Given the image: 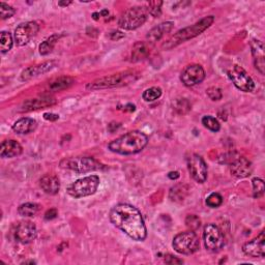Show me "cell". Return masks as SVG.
I'll use <instances>...</instances> for the list:
<instances>
[{
  "mask_svg": "<svg viewBox=\"0 0 265 265\" xmlns=\"http://www.w3.org/2000/svg\"><path fill=\"white\" fill-rule=\"evenodd\" d=\"M148 143V137L139 131L129 132L109 143L112 153L122 156L135 155L142 151Z\"/></svg>",
  "mask_w": 265,
  "mask_h": 265,
  "instance_id": "2",
  "label": "cell"
},
{
  "mask_svg": "<svg viewBox=\"0 0 265 265\" xmlns=\"http://www.w3.org/2000/svg\"><path fill=\"white\" fill-rule=\"evenodd\" d=\"M138 79V73L134 71H127L118 74H114L106 77L99 78L90 82L86 86L88 90H98L107 89V88H114L128 85Z\"/></svg>",
  "mask_w": 265,
  "mask_h": 265,
  "instance_id": "4",
  "label": "cell"
},
{
  "mask_svg": "<svg viewBox=\"0 0 265 265\" xmlns=\"http://www.w3.org/2000/svg\"><path fill=\"white\" fill-rule=\"evenodd\" d=\"M223 204V197L219 193H211L206 198V205L211 208H218Z\"/></svg>",
  "mask_w": 265,
  "mask_h": 265,
  "instance_id": "32",
  "label": "cell"
},
{
  "mask_svg": "<svg viewBox=\"0 0 265 265\" xmlns=\"http://www.w3.org/2000/svg\"><path fill=\"white\" fill-rule=\"evenodd\" d=\"M172 246L174 250L181 255H192L199 250L200 243L194 231L178 233L173 238Z\"/></svg>",
  "mask_w": 265,
  "mask_h": 265,
  "instance_id": "8",
  "label": "cell"
},
{
  "mask_svg": "<svg viewBox=\"0 0 265 265\" xmlns=\"http://www.w3.org/2000/svg\"><path fill=\"white\" fill-rule=\"evenodd\" d=\"M37 127V122L29 117H23L12 124V131L17 134L24 135L33 132Z\"/></svg>",
  "mask_w": 265,
  "mask_h": 265,
  "instance_id": "23",
  "label": "cell"
},
{
  "mask_svg": "<svg viewBox=\"0 0 265 265\" xmlns=\"http://www.w3.org/2000/svg\"><path fill=\"white\" fill-rule=\"evenodd\" d=\"M100 17H102V16H100V12H93V14H92V18L94 20H98Z\"/></svg>",
  "mask_w": 265,
  "mask_h": 265,
  "instance_id": "45",
  "label": "cell"
},
{
  "mask_svg": "<svg viewBox=\"0 0 265 265\" xmlns=\"http://www.w3.org/2000/svg\"><path fill=\"white\" fill-rule=\"evenodd\" d=\"M14 45V39L9 32L2 31L0 34V50L2 53L8 52Z\"/></svg>",
  "mask_w": 265,
  "mask_h": 265,
  "instance_id": "29",
  "label": "cell"
},
{
  "mask_svg": "<svg viewBox=\"0 0 265 265\" xmlns=\"http://www.w3.org/2000/svg\"><path fill=\"white\" fill-rule=\"evenodd\" d=\"M108 15H109V11H108L107 9H103L102 11H100V16L106 17V16H108Z\"/></svg>",
  "mask_w": 265,
  "mask_h": 265,
  "instance_id": "46",
  "label": "cell"
},
{
  "mask_svg": "<svg viewBox=\"0 0 265 265\" xmlns=\"http://www.w3.org/2000/svg\"><path fill=\"white\" fill-rule=\"evenodd\" d=\"M44 118L49 121H56L59 119V116L57 114H54V113H45Z\"/></svg>",
  "mask_w": 265,
  "mask_h": 265,
  "instance_id": "41",
  "label": "cell"
},
{
  "mask_svg": "<svg viewBox=\"0 0 265 265\" xmlns=\"http://www.w3.org/2000/svg\"><path fill=\"white\" fill-rule=\"evenodd\" d=\"M173 26H174L173 22H170V21L163 22V23L157 25L156 27H154L147 33L146 40L150 44H155V43L159 42L161 39H163V37L165 36L166 34H168L173 29Z\"/></svg>",
  "mask_w": 265,
  "mask_h": 265,
  "instance_id": "20",
  "label": "cell"
},
{
  "mask_svg": "<svg viewBox=\"0 0 265 265\" xmlns=\"http://www.w3.org/2000/svg\"><path fill=\"white\" fill-rule=\"evenodd\" d=\"M58 216V211L55 208H51V209H48L45 213V220L47 221H51L54 220L55 218H57Z\"/></svg>",
  "mask_w": 265,
  "mask_h": 265,
  "instance_id": "40",
  "label": "cell"
},
{
  "mask_svg": "<svg viewBox=\"0 0 265 265\" xmlns=\"http://www.w3.org/2000/svg\"><path fill=\"white\" fill-rule=\"evenodd\" d=\"M111 40L113 41H118L120 39H122V37H124V33H122L121 31H114V32H112L111 35Z\"/></svg>",
  "mask_w": 265,
  "mask_h": 265,
  "instance_id": "42",
  "label": "cell"
},
{
  "mask_svg": "<svg viewBox=\"0 0 265 265\" xmlns=\"http://www.w3.org/2000/svg\"><path fill=\"white\" fill-rule=\"evenodd\" d=\"M23 153L22 145L16 140H5L0 146V157L3 159H11L20 156Z\"/></svg>",
  "mask_w": 265,
  "mask_h": 265,
  "instance_id": "21",
  "label": "cell"
},
{
  "mask_svg": "<svg viewBox=\"0 0 265 265\" xmlns=\"http://www.w3.org/2000/svg\"><path fill=\"white\" fill-rule=\"evenodd\" d=\"M110 221L133 241L143 242L147 236V229L141 212L131 204L120 203L110 211Z\"/></svg>",
  "mask_w": 265,
  "mask_h": 265,
  "instance_id": "1",
  "label": "cell"
},
{
  "mask_svg": "<svg viewBox=\"0 0 265 265\" xmlns=\"http://www.w3.org/2000/svg\"><path fill=\"white\" fill-rule=\"evenodd\" d=\"M75 83V80L69 76H64V77H59L53 80L49 84V89L51 91H61L70 88Z\"/></svg>",
  "mask_w": 265,
  "mask_h": 265,
  "instance_id": "25",
  "label": "cell"
},
{
  "mask_svg": "<svg viewBox=\"0 0 265 265\" xmlns=\"http://www.w3.org/2000/svg\"><path fill=\"white\" fill-rule=\"evenodd\" d=\"M206 94L211 100H220L223 97L222 90L219 87H214V86L208 88L206 90Z\"/></svg>",
  "mask_w": 265,
  "mask_h": 265,
  "instance_id": "38",
  "label": "cell"
},
{
  "mask_svg": "<svg viewBox=\"0 0 265 265\" xmlns=\"http://www.w3.org/2000/svg\"><path fill=\"white\" fill-rule=\"evenodd\" d=\"M162 5H163L162 1H150L147 7L148 14L155 18L160 17L162 14Z\"/></svg>",
  "mask_w": 265,
  "mask_h": 265,
  "instance_id": "37",
  "label": "cell"
},
{
  "mask_svg": "<svg viewBox=\"0 0 265 265\" xmlns=\"http://www.w3.org/2000/svg\"><path fill=\"white\" fill-rule=\"evenodd\" d=\"M56 98L51 95H43L40 97L25 100L20 107V112H31L43 108L51 107L56 104Z\"/></svg>",
  "mask_w": 265,
  "mask_h": 265,
  "instance_id": "16",
  "label": "cell"
},
{
  "mask_svg": "<svg viewBox=\"0 0 265 265\" xmlns=\"http://www.w3.org/2000/svg\"><path fill=\"white\" fill-rule=\"evenodd\" d=\"M40 31V25L35 21H29L20 24L15 29L14 40L18 46H24L30 42L33 36Z\"/></svg>",
  "mask_w": 265,
  "mask_h": 265,
  "instance_id": "12",
  "label": "cell"
},
{
  "mask_svg": "<svg viewBox=\"0 0 265 265\" xmlns=\"http://www.w3.org/2000/svg\"><path fill=\"white\" fill-rule=\"evenodd\" d=\"M72 3V1H60L58 4L60 5V6H68V5H70Z\"/></svg>",
  "mask_w": 265,
  "mask_h": 265,
  "instance_id": "44",
  "label": "cell"
},
{
  "mask_svg": "<svg viewBox=\"0 0 265 265\" xmlns=\"http://www.w3.org/2000/svg\"><path fill=\"white\" fill-rule=\"evenodd\" d=\"M36 234V226L29 221H23L19 223L15 232L16 239L23 245L30 244L32 241H34Z\"/></svg>",
  "mask_w": 265,
  "mask_h": 265,
  "instance_id": "14",
  "label": "cell"
},
{
  "mask_svg": "<svg viewBox=\"0 0 265 265\" xmlns=\"http://www.w3.org/2000/svg\"><path fill=\"white\" fill-rule=\"evenodd\" d=\"M40 209V205L36 203H24L19 206L18 212L20 216L25 217V218H30L34 217Z\"/></svg>",
  "mask_w": 265,
  "mask_h": 265,
  "instance_id": "27",
  "label": "cell"
},
{
  "mask_svg": "<svg viewBox=\"0 0 265 265\" xmlns=\"http://www.w3.org/2000/svg\"><path fill=\"white\" fill-rule=\"evenodd\" d=\"M165 262L167 264H182L183 260L179 259L177 257H175V256H173L171 254H167V255H165Z\"/></svg>",
  "mask_w": 265,
  "mask_h": 265,
  "instance_id": "39",
  "label": "cell"
},
{
  "mask_svg": "<svg viewBox=\"0 0 265 265\" xmlns=\"http://www.w3.org/2000/svg\"><path fill=\"white\" fill-rule=\"evenodd\" d=\"M15 14H16V9L14 7L4 2L0 3V17H1L2 20L8 19L14 16Z\"/></svg>",
  "mask_w": 265,
  "mask_h": 265,
  "instance_id": "36",
  "label": "cell"
},
{
  "mask_svg": "<svg viewBox=\"0 0 265 265\" xmlns=\"http://www.w3.org/2000/svg\"><path fill=\"white\" fill-rule=\"evenodd\" d=\"M205 79V71L200 65H190L181 72L180 80L186 87H193Z\"/></svg>",
  "mask_w": 265,
  "mask_h": 265,
  "instance_id": "13",
  "label": "cell"
},
{
  "mask_svg": "<svg viewBox=\"0 0 265 265\" xmlns=\"http://www.w3.org/2000/svg\"><path fill=\"white\" fill-rule=\"evenodd\" d=\"M149 55V47L144 42H137L132 49V61L138 62L147 58Z\"/></svg>",
  "mask_w": 265,
  "mask_h": 265,
  "instance_id": "24",
  "label": "cell"
},
{
  "mask_svg": "<svg viewBox=\"0 0 265 265\" xmlns=\"http://www.w3.org/2000/svg\"><path fill=\"white\" fill-rule=\"evenodd\" d=\"M42 190L48 195H56L60 190V181L57 176L53 174H46L40 180Z\"/></svg>",
  "mask_w": 265,
  "mask_h": 265,
  "instance_id": "22",
  "label": "cell"
},
{
  "mask_svg": "<svg viewBox=\"0 0 265 265\" xmlns=\"http://www.w3.org/2000/svg\"><path fill=\"white\" fill-rule=\"evenodd\" d=\"M187 169L194 180L203 183L207 179V165L201 156L193 154L187 159Z\"/></svg>",
  "mask_w": 265,
  "mask_h": 265,
  "instance_id": "11",
  "label": "cell"
},
{
  "mask_svg": "<svg viewBox=\"0 0 265 265\" xmlns=\"http://www.w3.org/2000/svg\"><path fill=\"white\" fill-rule=\"evenodd\" d=\"M252 184H253V196L254 198H260L264 194V181L261 178L255 177L252 180Z\"/></svg>",
  "mask_w": 265,
  "mask_h": 265,
  "instance_id": "34",
  "label": "cell"
},
{
  "mask_svg": "<svg viewBox=\"0 0 265 265\" xmlns=\"http://www.w3.org/2000/svg\"><path fill=\"white\" fill-rule=\"evenodd\" d=\"M179 172H177V171H173V172H170L169 174H168V177L170 178V179H172V180H175V179H177V178H179Z\"/></svg>",
  "mask_w": 265,
  "mask_h": 265,
  "instance_id": "43",
  "label": "cell"
},
{
  "mask_svg": "<svg viewBox=\"0 0 265 265\" xmlns=\"http://www.w3.org/2000/svg\"><path fill=\"white\" fill-rule=\"evenodd\" d=\"M173 109L179 115H184L191 110V104L186 98H176L173 102Z\"/></svg>",
  "mask_w": 265,
  "mask_h": 265,
  "instance_id": "28",
  "label": "cell"
},
{
  "mask_svg": "<svg viewBox=\"0 0 265 265\" xmlns=\"http://www.w3.org/2000/svg\"><path fill=\"white\" fill-rule=\"evenodd\" d=\"M213 22V16H207L203 19H201L197 23L191 25V26L180 29L175 34H173L167 42L162 45V48L164 50H171L186 41H190L194 39V37L200 35L202 32H204L206 29H208Z\"/></svg>",
  "mask_w": 265,
  "mask_h": 265,
  "instance_id": "3",
  "label": "cell"
},
{
  "mask_svg": "<svg viewBox=\"0 0 265 265\" xmlns=\"http://www.w3.org/2000/svg\"><path fill=\"white\" fill-rule=\"evenodd\" d=\"M99 185L97 175H89L84 178L76 180L68 186V194L73 198H83L93 195Z\"/></svg>",
  "mask_w": 265,
  "mask_h": 265,
  "instance_id": "7",
  "label": "cell"
},
{
  "mask_svg": "<svg viewBox=\"0 0 265 265\" xmlns=\"http://www.w3.org/2000/svg\"><path fill=\"white\" fill-rule=\"evenodd\" d=\"M186 195V190H184L182 185H176L171 188L170 191V199L172 201H180Z\"/></svg>",
  "mask_w": 265,
  "mask_h": 265,
  "instance_id": "33",
  "label": "cell"
},
{
  "mask_svg": "<svg viewBox=\"0 0 265 265\" xmlns=\"http://www.w3.org/2000/svg\"><path fill=\"white\" fill-rule=\"evenodd\" d=\"M185 225L191 231L196 232L200 228L201 221L196 214H190V216H187L185 219Z\"/></svg>",
  "mask_w": 265,
  "mask_h": 265,
  "instance_id": "35",
  "label": "cell"
},
{
  "mask_svg": "<svg viewBox=\"0 0 265 265\" xmlns=\"http://www.w3.org/2000/svg\"><path fill=\"white\" fill-rule=\"evenodd\" d=\"M228 77L237 89L244 92H251L255 89V83L249 74L239 66H233L228 71Z\"/></svg>",
  "mask_w": 265,
  "mask_h": 265,
  "instance_id": "10",
  "label": "cell"
},
{
  "mask_svg": "<svg viewBox=\"0 0 265 265\" xmlns=\"http://www.w3.org/2000/svg\"><path fill=\"white\" fill-rule=\"evenodd\" d=\"M161 95H162V89L160 87H151L143 92L142 97L145 102H154V100L160 98Z\"/></svg>",
  "mask_w": 265,
  "mask_h": 265,
  "instance_id": "31",
  "label": "cell"
},
{
  "mask_svg": "<svg viewBox=\"0 0 265 265\" xmlns=\"http://www.w3.org/2000/svg\"><path fill=\"white\" fill-rule=\"evenodd\" d=\"M60 167L75 171L79 174L104 169L102 164L90 157H76L65 159L60 162Z\"/></svg>",
  "mask_w": 265,
  "mask_h": 265,
  "instance_id": "5",
  "label": "cell"
},
{
  "mask_svg": "<svg viewBox=\"0 0 265 265\" xmlns=\"http://www.w3.org/2000/svg\"><path fill=\"white\" fill-rule=\"evenodd\" d=\"M203 242L207 251L216 253L224 248L225 237L222 230L217 225L207 224L204 227Z\"/></svg>",
  "mask_w": 265,
  "mask_h": 265,
  "instance_id": "9",
  "label": "cell"
},
{
  "mask_svg": "<svg viewBox=\"0 0 265 265\" xmlns=\"http://www.w3.org/2000/svg\"><path fill=\"white\" fill-rule=\"evenodd\" d=\"M230 171L237 178H246L253 172V165L245 157H237L230 163Z\"/></svg>",
  "mask_w": 265,
  "mask_h": 265,
  "instance_id": "17",
  "label": "cell"
},
{
  "mask_svg": "<svg viewBox=\"0 0 265 265\" xmlns=\"http://www.w3.org/2000/svg\"><path fill=\"white\" fill-rule=\"evenodd\" d=\"M55 66H56V62L51 60V61H46L42 65L29 67L22 72L21 80L22 81H29L32 78L37 77V76L43 75L49 71H51Z\"/></svg>",
  "mask_w": 265,
  "mask_h": 265,
  "instance_id": "18",
  "label": "cell"
},
{
  "mask_svg": "<svg viewBox=\"0 0 265 265\" xmlns=\"http://www.w3.org/2000/svg\"><path fill=\"white\" fill-rule=\"evenodd\" d=\"M202 124H203L207 130L214 133H217L221 130V124L218 121V119L210 115H206L202 118Z\"/></svg>",
  "mask_w": 265,
  "mask_h": 265,
  "instance_id": "30",
  "label": "cell"
},
{
  "mask_svg": "<svg viewBox=\"0 0 265 265\" xmlns=\"http://www.w3.org/2000/svg\"><path fill=\"white\" fill-rule=\"evenodd\" d=\"M60 34H53L50 37H48V39L46 41H44L41 45H40V54L45 56V55H48L51 53L53 51V49L55 47V45L57 44V42L59 41L60 39Z\"/></svg>",
  "mask_w": 265,
  "mask_h": 265,
  "instance_id": "26",
  "label": "cell"
},
{
  "mask_svg": "<svg viewBox=\"0 0 265 265\" xmlns=\"http://www.w3.org/2000/svg\"><path fill=\"white\" fill-rule=\"evenodd\" d=\"M148 10L145 6H134L123 12L118 25L124 30H135L146 22Z\"/></svg>",
  "mask_w": 265,
  "mask_h": 265,
  "instance_id": "6",
  "label": "cell"
},
{
  "mask_svg": "<svg viewBox=\"0 0 265 265\" xmlns=\"http://www.w3.org/2000/svg\"><path fill=\"white\" fill-rule=\"evenodd\" d=\"M251 49H252V55H253V58H254V66H255L256 70L261 75H264L265 61H264V45H263V43L258 41V40H252Z\"/></svg>",
  "mask_w": 265,
  "mask_h": 265,
  "instance_id": "19",
  "label": "cell"
},
{
  "mask_svg": "<svg viewBox=\"0 0 265 265\" xmlns=\"http://www.w3.org/2000/svg\"><path fill=\"white\" fill-rule=\"evenodd\" d=\"M265 237H264V231H261V233L254 239L246 243L243 246V252L250 257L253 258H262L265 255Z\"/></svg>",
  "mask_w": 265,
  "mask_h": 265,
  "instance_id": "15",
  "label": "cell"
}]
</instances>
